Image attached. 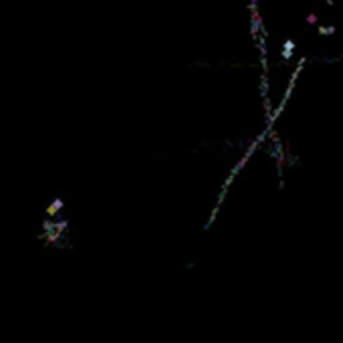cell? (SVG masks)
<instances>
[{"instance_id": "cell-1", "label": "cell", "mask_w": 343, "mask_h": 343, "mask_svg": "<svg viewBox=\"0 0 343 343\" xmlns=\"http://www.w3.org/2000/svg\"><path fill=\"white\" fill-rule=\"evenodd\" d=\"M317 22V14H309L307 16V24H315Z\"/></svg>"}]
</instances>
